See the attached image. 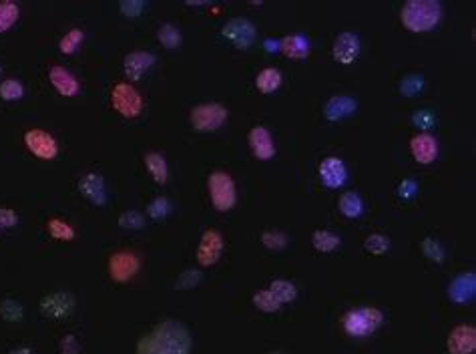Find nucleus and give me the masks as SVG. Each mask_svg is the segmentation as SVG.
<instances>
[{"instance_id": "10", "label": "nucleus", "mask_w": 476, "mask_h": 354, "mask_svg": "<svg viewBox=\"0 0 476 354\" xmlns=\"http://www.w3.org/2000/svg\"><path fill=\"white\" fill-rule=\"evenodd\" d=\"M141 268V262L137 255L133 252H115V254L109 258V264H107V270H109V276H111L112 282L125 284L129 280H133L137 276V272Z\"/></svg>"}, {"instance_id": "7", "label": "nucleus", "mask_w": 476, "mask_h": 354, "mask_svg": "<svg viewBox=\"0 0 476 354\" xmlns=\"http://www.w3.org/2000/svg\"><path fill=\"white\" fill-rule=\"evenodd\" d=\"M221 34H224L225 41H229L236 49L245 51V49H250L255 43L257 29H255V25H253L250 18L238 16V18H231V20L225 23L224 29H221Z\"/></svg>"}, {"instance_id": "36", "label": "nucleus", "mask_w": 476, "mask_h": 354, "mask_svg": "<svg viewBox=\"0 0 476 354\" xmlns=\"http://www.w3.org/2000/svg\"><path fill=\"white\" fill-rule=\"evenodd\" d=\"M398 89H400V93L404 97H414V95H418L422 89H424V77H420V75H406L400 81Z\"/></svg>"}, {"instance_id": "1", "label": "nucleus", "mask_w": 476, "mask_h": 354, "mask_svg": "<svg viewBox=\"0 0 476 354\" xmlns=\"http://www.w3.org/2000/svg\"><path fill=\"white\" fill-rule=\"evenodd\" d=\"M193 348V336L189 328L179 320H163L151 332L141 336L137 354H189Z\"/></svg>"}, {"instance_id": "43", "label": "nucleus", "mask_w": 476, "mask_h": 354, "mask_svg": "<svg viewBox=\"0 0 476 354\" xmlns=\"http://www.w3.org/2000/svg\"><path fill=\"white\" fill-rule=\"evenodd\" d=\"M412 125L414 127L422 129V131H428L436 125V115L428 109H420V111H414L412 115Z\"/></svg>"}, {"instance_id": "27", "label": "nucleus", "mask_w": 476, "mask_h": 354, "mask_svg": "<svg viewBox=\"0 0 476 354\" xmlns=\"http://www.w3.org/2000/svg\"><path fill=\"white\" fill-rule=\"evenodd\" d=\"M311 244H314V248L318 250V252H323V254H328V252H334L336 248H340V236L334 234V232H330V229H318V232H314V236H311Z\"/></svg>"}, {"instance_id": "18", "label": "nucleus", "mask_w": 476, "mask_h": 354, "mask_svg": "<svg viewBox=\"0 0 476 354\" xmlns=\"http://www.w3.org/2000/svg\"><path fill=\"white\" fill-rule=\"evenodd\" d=\"M449 346L450 354H472L476 348V328L475 326L461 324L452 328L449 334Z\"/></svg>"}, {"instance_id": "49", "label": "nucleus", "mask_w": 476, "mask_h": 354, "mask_svg": "<svg viewBox=\"0 0 476 354\" xmlns=\"http://www.w3.org/2000/svg\"><path fill=\"white\" fill-rule=\"evenodd\" d=\"M0 77H2V65H0Z\"/></svg>"}, {"instance_id": "13", "label": "nucleus", "mask_w": 476, "mask_h": 354, "mask_svg": "<svg viewBox=\"0 0 476 354\" xmlns=\"http://www.w3.org/2000/svg\"><path fill=\"white\" fill-rule=\"evenodd\" d=\"M362 51V43L358 39V34L354 32H342L337 34L336 41L332 44V57L337 61L340 65H352L360 57Z\"/></svg>"}, {"instance_id": "8", "label": "nucleus", "mask_w": 476, "mask_h": 354, "mask_svg": "<svg viewBox=\"0 0 476 354\" xmlns=\"http://www.w3.org/2000/svg\"><path fill=\"white\" fill-rule=\"evenodd\" d=\"M225 250V240L224 236L217 232V229H205L201 234V240H199V246H197V262L199 266L203 268H210V266H215L221 255H224Z\"/></svg>"}, {"instance_id": "29", "label": "nucleus", "mask_w": 476, "mask_h": 354, "mask_svg": "<svg viewBox=\"0 0 476 354\" xmlns=\"http://www.w3.org/2000/svg\"><path fill=\"white\" fill-rule=\"evenodd\" d=\"M20 18V8L13 0H2L0 2V34L11 30Z\"/></svg>"}, {"instance_id": "9", "label": "nucleus", "mask_w": 476, "mask_h": 354, "mask_svg": "<svg viewBox=\"0 0 476 354\" xmlns=\"http://www.w3.org/2000/svg\"><path fill=\"white\" fill-rule=\"evenodd\" d=\"M22 141H25V147L28 151L39 159L51 161L58 156V143L44 129H28L27 133L22 135Z\"/></svg>"}, {"instance_id": "11", "label": "nucleus", "mask_w": 476, "mask_h": 354, "mask_svg": "<svg viewBox=\"0 0 476 354\" xmlns=\"http://www.w3.org/2000/svg\"><path fill=\"white\" fill-rule=\"evenodd\" d=\"M318 173H320L322 185L328 189H340L348 182V167L340 157H323Z\"/></svg>"}, {"instance_id": "3", "label": "nucleus", "mask_w": 476, "mask_h": 354, "mask_svg": "<svg viewBox=\"0 0 476 354\" xmlns=\"http://www.w3.org/2000/svg\"><path fill=\"white\" fill-rule=\"evenodd\" d=\"M207 191L217 212H229L238 201V187L227 171H213L207 177Z\"/></svg>"}, {"instance_id": "23", "label": "nucleus", "mask_w": 476, "mask_h": 354, "mask_svg": "<svg viewBox=\"0 0 476 354\" xmlns=\"http://www.w3.org/2000/svg\"><path fill=\"white\" fill-rule=\"evenodd\" d=\"M145 167L149 171V175L155 179V184L165 185L169 179V165L167 159L157 153V151H149L145 156Z\"/></svg>"}, {"instance_id": "14", "label": "nucleus", "mask_w": 476, "mask_h": 354, "mask_svg": "<svg viewBox=\"0 0 476 354\" xmlns=\"http://www.w3.org/2000/svg\"><path fill=\"white\" fill-rule=\"evenodd\" d=\"M79 191L86 201L95 206H105L107 203V185L103 175L97 171H86L79 177Z\"/></svg>"}, {"instance_id": "31", "label": "nucleus", "mask_w": 476, "mask_h": 354, "mask_svg": "<svg viewBox=\"0 0 476 354\" xmlns=\"http://www.w3.org/2000/svg\"><path fill=\"white\" fill-rule=\"evenodd\" d=\"M253 306L257 308L259 312H266V314H271V312H278L280 310V300L271 294V290H259V292H255L252 298Z\"/></svg>"}, {"instance_id": "5", "label": "nucleus", "mask_w": 476, "mask_h": 354, "mask_svg": "<svg viewBox=\"0 0 476 354\" xmlns=\"http://www.w3.org/2000/svg\"><path fill=\"white\" fill-rule=\"evenodd\" d=\"M384 322V314L378 308H356L344 316V330L352 339H366L374 334Z\"/></svg>"}, {"instance_id": "39", "label": "nucleus", "mask_w": 476, "mask_h": 354, "mask_svg": "<svg viewBox=\"0 0 476 354\" xmlns=\"http://www.w3.org/2000/svg\"><path fill=\"white\" fill-rule=\"evenodd\" d=\"M364 248L370 252V254L382 255L388 252V248H390V240H388L386 236H382V234H372V236H368V238H366Z\"/></svg>"}, {"instance_id": "44", "label": "nucleus", "mask_w": 476, "mask_h": 354, "mask_svg": "<svg viewBox=\"0 0 476 354\" xmlns=\"http://www.w3.org/2000/svg\"><path fill=\"white\" fill-rule=\"evenodd\" d=\"M18 224V213L13 208H0V229H8Z\"/></svg>"}, {"instance_id": "48", "label": "nucleus", "mask_w": 476, "mask_h": 354, "mask_svg": "<svg viewBox=\"0 0 476 354\" xmlns=\"http://www.w3.org/2000/svg\"><path fill=\"white\" fill-rule=\"evenodd\" d=\"M8 354H32V350L28 346H18V348H13Z\"/></svg>"}, {"instance_id": "46", "label": "nucleus", "mask_w": 476, "mask_h": 354, "mask_svg": "<svg viewBox=\"0 0 476 354\" xmlns=\"http://www.w3.org/2000/svg\"><path fill=\"white\" fill-rule=\"evenodd\" d=\"M81 346H79V340L75 339L72 334H67L60 340V354H79Z\"/></svg>"}, {"instance_id": "24", "label": "nucleus", "mask_w": 476, "mask_h": 354, "mask_svg": "<svg viewBox=\"0 0 476 354\" xmlns=\"http://www.w3.org/2000/svg\"><path fill=\"white\" fill-rule=\"evenodd\" d=\"M337 210L348 220H358L364 213V201L356 191H348L337 199Z\"/></svg>"}, {"instance_id": "34", "label": "nucleus", "mask_w": 476, "mask_h": 354, "mask_svg": "<svg viewBox=\"0 0 476 354\" xmlns=\"http://www.w3.org/2000/svg\"><path fill=\"white\" fill-rule=\"evenodd\" d=\"M271 294L280 300V304H285V302H294L297 298V288L290 280H274L271 286H269Z\"/></svg>"}, {"instance_id": "15", "label": "nucleus", "mask_w": 476, "mask_h": 354, "mask_svg": "<svg viewBox=\"0 0 476 354\" xmlns=\"http://www.w3.org/2000/svg\"><path fill=\"white\" fill-rule=\"evenodd\" d=\"M247 143H250V149H252V156L259 161H269L271 157L276 156V143L274 137L269 133V129L264 125H255L250 129V135H247Z\"/></svg>"}, {"instance_id": "21", "label": "nucleus", "mask_w": 476, "mask_h": 354, "mask_svg": "<svg viewBox=\"0 0 476 354\" xmlns=\"http://www.w3.org/2000/svg\"><path fill=\"white\" fill-rule=\"evenodd\" d=\"M358 109V101L350 97V95H336L330 97L326 107H323V117L328 121H342L346 117H350L354 111Z\"/></svg>"}, {"instance_id": "16", "label": "nucleus", "mask_w": 476, "mask_h": 354, "mask_svg": "<svg viewBox=\"0 0 476 354\" xmlns=\"http://www.w3.org/2000/svg\"><path fill=\"white\" fill-rule=\"evenodd\" d=\"M155 65V55L147 53V51H133L123 58V71H125L127 79L137 83L141 81L147 72L151 71Z\"/></svg>"}, {"instance_id": "45", "label": "nucleus", "mask_w": 476, "mask_h": 354, "mask_svg": "<svg viewBox=\"0 0 476 354\" xmlns=\"http://www.w3.org/2000/svg\"><path fill=\"white\" fill-rule=\"evenodd\" d=\"M416 191H418V185H416V182L414 179H404L402 184L398 185V196L402 199H412L414 196H416Z\"/></svg>"}, {"instance_id": "30", "label": "nucleus", "mask_w": 476, "mask_h": 354, "mask_svg": "<svg viewBox=\"0 0 476 354\" xmlns=\"http://www.w3.org/2000/svg\"><path fill=\"white\" fill-rule=\"evenodd\" d=\"M25 97V85L18 79H4L0 81V99L6 103H14Z\"/></svg>"}, {"instance_id": "12", "label": "nucleus", "mask_w": 476, "mask_h": 354, "mask_svg": "<svg viewBox=\"0 0 476 354\" xmlns=\"http://www.w3.org/2000/svg\"><path fill=\"white\" fill-rule=\"evenodd\" d=\"M72 310H75V298L70 296L69 292L56 290L42 296L41 300V312L46 318L60 320V318H67Z\"/></svg>"}, {"instance_id": "2", "label": "nucleus", "mask_w": 476, "mask_h": 354, "mask_svg": "<svg viewBox=\"0 0 476 354\" xmlns=\"http://www.w3.org/2000/svg\"><path fill=\"white\" fill-rule=\"evenodd\" d=\"M400 18L410 32H430L442 18V6L436 0H408L400 11Z\"/></svg>"}, {"instance_id": "4", "label": "nucleus", "mask_w": 476, "mask_h": 354, "mask_svg": "<svg viewBox=\"0 0 476 354\" xmlns=\"http://www.w3.org/2000/svg\"><path fill=\"white\" fill-rule=\"evenodd\" d=\"M229 111L221 103H199L189 111V123L199 133H213L227 123Z\"/></svg>"}, {"instance_id": "41", "label": "nucleus", "mask_w": 476, "mask_h": 354, "mask_svg": "<svg viewBox=\"0 0 476 354\" xmlns=\"http://www.w3.org/2000/svg\"><path fill=\"white\" fill-rule=\"evenodd\" d=\"M201 282V272L199 270H185L177 276L175 288L177 290H193L197 284Z\"/></svg>"}, {"instance_id": "20", "label": "nucleus", "mask_w": 476, "mask_h": 354, "mask_svg": "<svg viewBox=\"0 0 476 354\" xmlns=\"http://www.w3.org/2000/svg\"><path fill=\"white\" fill-rule=\"evenodd\" d=\"M476 292V276L475 272H463L454 276V280L449 286V296L456 304H466L475 298Z\"/></svg>"}, {"instance_id": "47", "label": "nucleus", "mask_w": 476, "mask_h": 354, "mask_svg": "<svg viewBox=\"0 0 476 354\" xmlns=\"http://www.w3.org/2000/svg\"><path fill=\"white\" fill-rule=\"evenodd\" d=\"M264 49H266L269 55H274V53H280V51H281L280 39H266V41H264Z\"/></svg>"}, {"instance_id": "42", "label": "nucleus", "mask_w": 476, "mask_h": 354, "mask_svg": "<svg viewBox=\"0 0 476 354\" xmlns=\"http://www.w3.org/2000/svg\"><path fill=\"white\" fill-rule=\"evenodd\" d=\"M262 244L266 246L267 250L278 252V250H283L288 246V236L281 234V232H264L262 234Z\"/></svg>"}, {"instance_id": "50", "label": "nucleus", "mask_w": 476, "mask_h": 354, "mask_svg": "<svg viewBox=\"0 0 476 354\" xmlns=\"http://www.w3.org/2000/svg\"><path fill=\"white\" fill-rule=\"evenodd\" d=\"M269 354H283V353H269Z\"/></svg>"}, {"instance_id": "17", "label": "nucleus", "mask_w": 476, "mask_h": 354, "mask_svg": "<svg viewBox=\"0 0 476 354\" xmlns=\"http://www.w3.org/2000/svg\"><path fill=\"white\" fill-rule=\"evenodd\" d=\"M49 83H51L56 93L63 95V97H77V95L81 93V83H79V79H77L69 69H65V67H60V65L51 67V71H49Z\"/></svg>"}, {"instance_id": "22", "label": "nucleus", "mask_w": 476, "mask_h": 354, "mask_svg": "<svg viewBox=\"0 0 476 354\" xmlns=\"http://www.w3.org/2000/svg\"><path fill=\"white\" fill-rule=\"evenodd\" d=\"M280 44H281V53H283L285 57H290V58L309 57V49H311V44H309L308 37H304V34H300V32L285 34L283 39H280Z\"/></svg>"}, {"instance_id": "6", "label": "nucleus", "mask_w": 476, "mask_h": 354, "mask_svg": "<svg viewBox=\"0 0 476 354\" xmlns=\"http://www.w3.org/2000/svg\"><path fill=\"white\" fill-rule=\"evenodd\" d=\"M111 105L112 109L125 119H137L145 109L143 95L137 91V87L131 83H117L112 87Z\"/></svg>"}, {"instance_id": "37", "label": "nucleus", "mask_w": 476, "mask_h": 354, "mask_svg": "<svg viewBox=\"0 0 476 354\" xmlns=\"http://www.w3.org/2000/svg\"><path fill=\"white\" fill-rule=\"evenodd\" d=\"M169 213H171V201L167 198H155L153 201H149L147 206V215L151 220H165Z\"/></svg>"}, {"instance_id": "35", "label": "nucleus", "mask_w": 476, "mask_h": 354, "mask_svg": "<svg viewBox=\"0 0 476 354\" xmlns=\"http://www.w3.org/2000/svg\"><path fill=\"white\" fill-rule=\"evenodd\" d=\"M119 227H123V229H131V232H135V229H143L145 227V215L137 210H127L119 215Z\"/></svg>"}, {"instance_id": "19", "label": "nucleus", "mask_w": 476, "mask_h": 354, "mask_svg": "<svg viewBox=\"0 0 476 354\" xmlns=\"http://www.w3.org/2000/svg\"><path fill=\"white\" fill-rule=\"evenodd\" d=\"M410 153L420 165H430L438 157V141L430 133H418L410 139Z\"/></svg>"}, {"instance_id": "26", "label": "nucleus", "mask_w": 476, "mask_h": 354, "mask_svg": "<svg viewBox=\"0 0 476 354\" xmlns=\"http://www.w3.org/2000/svg\"><path fill=\"white\" fill-rule=\"evenodd\" d=\"M157 41L161 43V46H165L167 51H175V49L181 46L183 34L181 30L177 29L175 25L165 23V25H161L159 30H157Z\"/></svg>"}, {"instance_id": "38", "label": "nucleus", "mask_w": 476, "mask_h": 354, "mask_svg": "<svg viewBox=\"0 0 476 354\" xmlns=\"http://www.w3.org/2000/svg\"><path fill=\"white\" fill-rule=\"evenodd\" d=\"M422 254L426 255L430 262H436V264L444 262V250H442V246L435 238H424L422 240Z\"/></svg>"}, {"instance_id": "40", "label": "nucleus", "mask_w": 476, "mask_h": 354, "mask_svg": "<svg viewBox=\"0 0 476 354\" xmlns=\"http://www.w3.org/2000/svg\"><path fill=\"white\" fill-rule=\"evenodd\" d=\"M147 2L145 0H121L119 2V11L125 18H137L145 13Z\"/></svg>"}, {"instance_id": "32", "label": "nucleus", "mask_w": 476, "mask_h": 354, "mask_svg": "<svg viewBox=\"0 0 476 354\" xmlns=\"http://www.w3.org/2000/svg\"><path fill=\"white\" fill-rule=\"evenodd\" d=\"M84 41V32L81 29H70L60 41H58V51L63 55H75L77 49L83 44Z\"/></svg>"}, {"instance_id": "33", "label": "nucleus", "mask_w": 476, "mask_h": 354, "mask_svg": "<svg viewBox=\"0 0 476 354\" xmlns=\"http://www.w3.org/2000/svg\"><path fill=\"white\" fill-rule=\"evenodd\" d=\"M0 316H2V320H6V322L14 324V322H20V320H22L25 308H22L20 302H16L13 298H6V300L0 302Z\"/></svg>"}, {"instance_id": "28", "label": "nucleus", "mask_w": 476, "mask_h": 354, "mask_svg": "<svg viewBox=\"0 0 476 354\" xmlns=\"http://www.w3.org/2000/svg\"><path fill=\"white\" fill-rule=\"evenodd\" d=\"M46 232L51 234V238H55L58 241H72L77 238L75 227L70 226L69 222L60 220V217H51L46 222Z\"/></svg>"}, {"instance_id": "25", "label": "nucleus", "mask_w": 476, "mask_h": 354, "mask_svg": "<svg viewBox=\"0 0 476 354\" xmlns=\"http://www.w3.org/2000/svg\"><path fill=\"white\" fill-rule=\"evenodd\" d=\"M255 87H257V91H262V93H276L278 89L281 87V72L278 69H274V67H267L264 71L257 72V77H255Z\"/></svg>"}]
</instances>
